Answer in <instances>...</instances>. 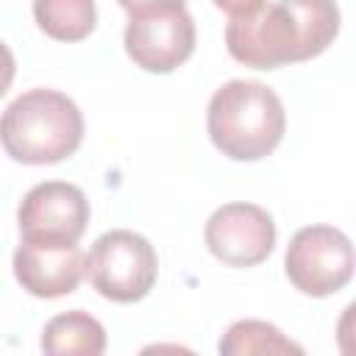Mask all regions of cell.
Here are the masks:
<instances>
[{
	"label": "cell",
	"instance_id": "cell-13",
	"mask_svg": "<svg viewBox=\"0 0 356 356\" xmlns=\"http://www.w3.org/2000/svg\"><path fill=\"white\" fill-rule=\"evenodd\" d=\"M14 72H17L14 53L8 50L6 42H0V97L8 92V86H11V81H14Z\"/></svg>",
	"mask_w": 356,
	"mask_h": 356
},
{
	"label": "cell",
	"instance_id": "cell-10",
	"mask_svg": "<svg viewBox=\"0 0 356 356\" xmlns=\"http://www.w3.org/2000/svg\"><path fill=\"white\" fill-rule=\"evenodd\" d=\"M42 350L50 356H100L106 350V331L92 314L81 309L64 312L44 325Z\"/></svg>",
	"mask_w": 356,
	"mask_h": 356
},
{
	"label": "cell",
	"instance_id": "cell-12",
	"mask_svg": "<svg viewBox=\"0 0 356 356\" xmlns=\"http://www.w3.org/2000/svg\"><path fill=\"white\" fill-rule=\"evenodd\" d=\"M222 356H248V353H303V348L286 339L273 323L264 320H239L220 339Z\"/></svg>",
	"mask_w": 356,
	"mask_h": 356
},
{
	"label": "cell",
	"instance_id": "cell-14",
	"mask_svg": "<svg viewBox=\"0 0 356 356\" xmlns=\"http://www.w3.org/2000/svg\"><path fill=\"white\" fill-rule=\"evenodd\" d=\"M256 3H261V0H214V6H217V8H222V11H228V14L245 11V8L256 6Z\"/></svg>",
	"mask_w": 356,
	"mask_h": 356
},
{
	"label": "cell",
	"instance_id": "cell-6",
	"mask_svg": "<svg viewBox=\"0 0 356 356\" xmlns=\"http://www.w3.org/2000/svg\"><path fill=\"white\" fill-rule=\"evenodd\" d=\"M284 270L298 292L334 295L353 275V245L334 225H306L289 239Z\"/></svg>",
	"mask_w": 356,
	"mask_h": 356
},
{
	"label": "cell",
	"instance_id": "cell-15",
	"mask_svg": "<svg viewBox=\"0 0 356 356\" xmlns=\"http://www.w3.org/2000/svg\"><path fill=\"white\" fill-rule=\"evenodd\" d=\"M117 3L131 14V11L142 8V6H153V3H184V0H117Z\"/></svg>",
	"mask_w": 356,
	"mask_h": 356
},
{
	"label": "cell",
	"instance_id": "cell-4",
	"mask_svg": "<svg viewBox=\"0 0 356 356\" xmlns=\"http://www.w3.org/2000/svg\"><path fill=\"white\" fill-rule=\"evenodd\" d=\"M83 275L89 284L114 303L142 300L159 275L156 248L136 231L114 228L95 239L83 256Z\"/></svg>",
	"mask_w": 356,
	"mask_h": 356
},
{
	"label": "cell",
	"instance_id": "cell-3",
	"mask_svg": "<svg viewBox=\"0 0 356 356\" xmlns=\"http://www.w3.org/2000/svg\"><path fill=\"white\" fill-rule=\"evenodd\" d=\"M83 139V114L56 89H31L0 117V145L19 164H56Z\"/></svg>",
	"mask_w": 356,
	"mask_h": 356
},
{
	"label": "cell",
	"instance_id": "cell-9",
	"mask_svg": "<svg viewBox=\"0 0 356 356\" xmlns=\"http://www.w3.org/2000/svg\"><path fill=\"white\" fill-rule=\"evenodd\" d=\"M14 275L33 298H61L78 289L83 253L78 242L22 239L14 250Z\"/></svg>",
	"mask_w": 356,
	"mask_h": 356
},
{
	"label": "cell",
	"instance_id": "cell-11",
	"mask_svg": "<svg viewBox=\"0 0 356 356\" xmlns=\"http://www.w3.org/2000/svg\"><path fill=\"white\" fill-rule=\"evenodd\" d=\"M36 25L56 42H81L95 31V0H33Z\"/></svg>",
	"mask_w": 356,
	"mask_h": 356
},
{
	"label": "cell",
	"instance_id": "cell-2",
	"mask_svg": "<svg viewBox=\"0 0 356 356\" xmlns=\"http://www.w3.org/2000/svg\"><path fill=\"white\" fill-rule=\"evenodd\" d=\"M206 128L222 156L234 161H259L284 139L286 114L281 97L267 83L228 81L209 100Z\"/></svg>",
	"mask_w": 356,
	"mask_h": 356
},
{
	"label": "cell",
	"instance_id": "cell-8",
	"mask_svg": "<svg viewBox=\"0 0 356 356\" xmlns=\"http://www.w3.org/2000/svg\"><path fill=\"white\" fill-rule=\"evenodd\" d=\"M22 239L78 242L89 222V200L81 186L67 181H44L28 189L17 209Z\"/></svg>",
	"mask_w": 356,
	"mask_h": 356
},
{
	"label": "cell",
	"instance_id": "cell-5",
	"mask_svg": "<svg viewBox=\"0 0 356 356\" xmlns=\"http://www.w3.org/2000/svg\"><path fill=\"white\" fill-rule=\"evenodd\" d=\"M195 22L184 3H153L131 11L125 53L145 72H172L195 50Z\"/></svg>",
	"mask_w": 356,
	"mask_h": 356
},
{
	"label": "cell",
	"instance_id": "cell-7",
	"mask_svg": "<svg viewBox=\"0 0 356 356\" xmlns=\"http://www.w3.org/2000/svg\"><path fill=\"white\" fill-rule=\"evenodd\" d=\"M206 248L228 267H256L275 248V222L256 203H225L206 220Z\"/></svg>",
	"mask_w": 356,
	"mask_h": 356
},
{
	"label": "cell",
	"instance_id": "cell-1",
	"mask_svg": "<svg viewBox=\"0 0 356 356\" xmlns=\"http://www.w3.org/2000/svg\"><path fill=\"white\" fill-rule=\"evenodd\" d=\"M337 31L339 8L334 0H261L231 14L225 47L245 67L278 70L320 56Z\"/></svg>",
	"mask_w": 356,
	"mask_h": 356
}]
</instances>
